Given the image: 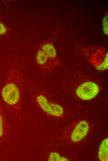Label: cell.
Returning <instances> with one entry per match:
<instances>
[{"label": "cell", "mask_w": 108, "mask_h": 161, "mask_svg": "<svg viewBox=\"0 0 108 161\" xmlns=\"http://www.w3.org/2000/svg\"><path fill=\"white\" fill-rule=\"evenodd\" d=\"M24 84V77L19 68L11 69L2 91L3 99L6 104L14 106L19 103Z\"/></svg>", "instance_id": "obj_1"}, {"label": "cell", "mask_w": 108, "mask_h": 161, "mask_svg": "<svg viewBox=\"0 0 108 161\" xmlns=\"http://www.w3.org/2000/svg\"><path fill=\"white\" fill-rule=\"evenodd\" d=\"M99 87L96 83L92 82H86L80 85L76 91L77 96L84 100H91L98 94Z\"/></svg>", "instance_id": "obj_2"}, {"label": "cell", "mask_w": 108, "mask_h": 161, "mask_svg": "<svg viewBox=\"0 0 108 161\" xmlns=\"http://www.w3.org/2000/svg\"><path fill=\"white\" fill-rule=\"evenodd\" d=\"M36 100L40 107L47 113L56 117H60L63 115L62 107L57 104L49 102L44 95L38 96Z\"/></svg>", "instance_id": "obj_3"}, {"label": "cell", "mask_w": 108, "mask_h": 161, "mask_svg": "<svg viewBox=\"0 0 108 161\" xmlns=\"http://www.w3.org/2000/svg\"><path fill=\"white\" fill-rule=\"evenodd\" d=\"M39 48L46 54L54 68L60 65L56 49L52 41L44 42Z\"/></svg>", "instance_id": "obj_4"}, {"label": "cell", "mask_w": 108, "mask_h": 161, "mask_svg": "<svg viewBox=\"0 0 108 161\" xmlns=\"http://www.w3.org/2000/svg\"><path fill=\"white\" fill-rule=\"evenodd\" d=\"M89 129L87 122L86 121L79 122L73 129L71 135V140L74 142H79L87 135Z\"/></svg>", "instance_id": "obj_5"}, {"label": "cell", "mask_w": 108, "mask_h": 161, "mask_svg": "<svg viewBox=\"0 0 108 161\" xmlns=\"http://www.w3.org/2000/svg\"><path fill=\"white\" fill-rule=\"evenodd\" d=\"M36 59L37 63L43 69L50 70L54 68L46 54L39 48L37 50Z\"/></svg>", "instance_id": "obj_6"}, {"label": "cell", "mask_w": 108, "mask_h": 161, "mask_svg": "<svg viewBox=\"0 0 108 161\" xmlns=\"http://www.w3.org/2000/svg\"><path fill=\"white\" fill-rule=\"evenodd\" d=\"M98 157L101 161H108V139L106 138L101 142L98 152Z\"/></svg>", "instance_id": "obj_7"}, {"label": "cell", "mask_w": 108, "mask_h": 161, "mask_svg": "<svg viewBox=\"0 0 108 161\" xmlns=\"http://www.w3.org/2000/svg\"><path fill=\"white\" fill-rule=\"evenodd\" d=\"M49 161H69L66 158L61 156L59 153L56 152L51 153L49 156Z\"/></svg>", "instance_id": "obj_8"}, {"label": "cell", "mask_w": 108, "mask_h": 161, "mask_svg": "<svg viewBox=\"0 0 108 161\" xmlns=\"http://www.w3.org/2000/svg\"><path fill=\"white\" fill-rule=\"evenodd\" d=\"M9 31V28L0 21V37L6 35Z\"/></svg>", "instance_id": "obj_9"}, {"label": "cell", "mask_w": 108, "mask_h": 161, "mask_svg": "<svg viewBox=\"0 0 108 161\" xmlns=\"http://www.w3.org/2000/svg\"><path fill=\"white\" fill-rule=\"evenodd\" d=\"M103 31L106 35H108V15L105 16L103 21Z\"/></svg>", "instance_id": "obj_10"}, {"label": "cell", "mask_w": 108, "mask_h": 161, "mask_svg": "<svg viewBox=\"0 0 108 161\" xmlns=\"http://www.w3.org/2000/svg\"><path fill=\"white\" fill-rule=\"evenodd\" d=\"M3 132L2 117V115L0 114V137L3 136Z\"/></svg>", "instance_id": "obj_11"}]
</instances>
